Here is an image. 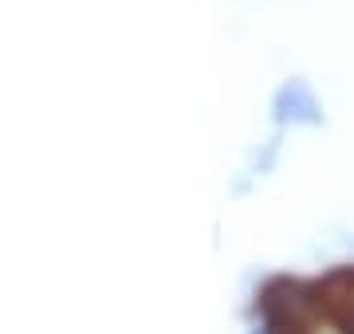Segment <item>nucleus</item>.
<instances>
[{"instance_id": "obj_1", "label": "nucleus", "mask_w": 354, "mask_h": 334, "mask_svg": "<svg viewBox=\"0 0 354 334\" xmlns=\"http://www.w3.org/2000/svg\"><path fill=\"white\" fill-rule=\"evenodd\" d=\"M260 307H264L272 326H299L319 307V299H315V287H304L295 279H272L260 291Z\"/></svg>"}, {"instance_id": "obj_2", "label": "nucleus", "mask_w": 354, "mask_h": 334, "mask_svg": "<svg viewBox=\"0 0 354 334\" xmlns=\"http://www.w3.org/2000/svg\"><path fill=\"white\" fill-rule=\"evenodd\" d=\"M276 118L279 122H323V106L304 79H291L276 95Z\"/></svg>"}, {"instance_id": "obj_3", "label": "nucleus", "mask_w": 354, "mask_h": 334, "mask_svg": "<svg viewBox=\"0 0 354 334\" xmlns=\"http://www.w3.org/2000/svg\"><path fill=\"white\" fill-rule=\"evenodd\" d=\"M315 299H319V307L354 303V268H335L330 275H323L315 283Z\"/></svg>"}, {"instance_id": "obj_4", "label": "nucleus", "mask_w": 354, "mask_h": 334, "mask_svg": "<svg viewBox=\"0 0 354 334\" xmlns=\"http://www.w3.org/2000/svg\"><path fill=\"white\" fill-rule=\"evenodd\" d=\"M342 331L354 334V311H351V315H342Z\"/></svg>"}]
</instances>
